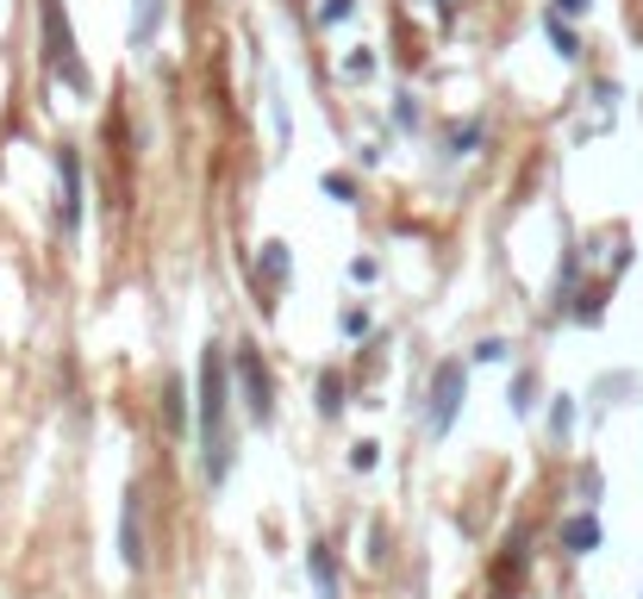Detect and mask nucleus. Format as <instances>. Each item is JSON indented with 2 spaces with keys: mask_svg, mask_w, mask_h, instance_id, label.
Here are the masks:
<instances>
[{
  "mask_svg": "<svg viewBox=\"0 0 643 599\" xmlns=\"http://www.w3.org/2000/svg\"><path fill=\"white\" fill-rule=\"evenodd\" d=\"M225 406H232L225 350H220V344H206V350H201V456H206V481H225V469H232V443H225Z\"/></svg>",
  "mask_w": 643,
  "mask_h": 599,
  "instance_id": "nucleus-1",
  "label": "nucleus"
},
{
  "mask_svg": "<svg viewBox=\"0 0 643 599\" xmlns=\"http://www.w3.org/2000/svg\"><path fill=\"white\" fill-rule=\"evenodd\" d=\"M45 57H50V69L69 76L76 95H88V69H81V57H76V38H69V19H64L57 0H45Z\"/></svg>",
  "mask_w": 643,
  "mask_h": 599,
  "instance_id": "nucleus-2",
  "label": "nucleus"
},
{
  "mask_svg": "<svg viewBox=\"0 0 643 599\" xmlns=\"http://www.w3.org/2000/svg\"><path fill=\"white\" fill-rule=\"evenodd\" d=\"M237 387H244V412H251L256 425H269V419H275V381H269L263 356H256L251 344L237 350Z\"/></svg>",
  "mask_w": 643,
  "mask_h": 599,
  "instance_id": "nucleus-3",
  "label": "nucleus"
},
{
  "mask_svg": "<svg viewBox=\"0 0 643 599\" xmlns=\"http://www.w3.org/2000/svg\"><path fill=\"white\" fill-rule=\"evenodd\" d=\"M462 394H469V369H462V363H438V375H431V438H444V431L456 425Z\"/></svg>",
  "mask_w": 643,
  "mask_h": 599,
  "instance_id": "nucleus-4",
  "label": "nucleus"
},
{
  "mask_svg": "<svg viewBox=\"0 0 643 599\" xmlns=\"http://www.w3.org/2000/svg\"><path fill=\"white\" fill-rule=\"evenodd\" d=\"M57 225H64V237L81 232V157L76 150H57Z\"/></svg>",
  "mask_w": 643,
  "mask_h": 599,
  "instance_id": "nucleus-5",
  "label": "nucleus"
},
{
  "mask_svg": "<svg viewBox=\"0 0 643 599\" xmlns=\"http://www.w3.org/2000/svg\"><path fill=\"white\" fill-rule=\"evenodd\" d=\"M144 493L126 488V500H119V562L126 568H144Z\"/></svg>",
  "mask_w": 643,
  "mask_h": 599,
  "instance_id": "nucleus-6",
  "label": "nucleus"
},
{
  "mask_svg": "<svg viewBox=\"0 0 643 599\" xmlns=\"http://www.w3.org/2000/svg\"><path fill=\"white\" fill-rule=\"evenodd\" d=\"M594 543H600V519H594V512H575V519H563V550L587 556Z\"/></svg>",
  "mask_w": 643,
  "mask_h": 599,
  "instance_id": "nucleus-7",
  "label": "nucleus"
},
{
  "mask_svg": "<svg viewBox=\"0 0 643 599\" xmlns=\"http://www.w3.org/2000/svg\"><path fill=\"white\" fill-rule=\"evenodd\" d=\"M306 575L319 581V599H338V562H331L325 543H313V550H306Z\"/></svg>",
  "mask_w": 643,
  "mask_h": 599,
  "instance_id": "nucleus-8",
  "label": "nucleus"
},
{
  "mask_svg": "<svg viewBox=\"0 0 643 599\" xmlns=\"http://www.w3.org/2000/svg\"><path fill=\"white\" fill-rule=\"evenodd\" d=\"M157 19H163V0H138V13H131V45H150V38H157Z\"/></svg>",
  "mask_w": 643,
  "mask_h": 599,
  "instance_id": "nucleus-9",
  "label": "nucleus"
},
{
  "mask_svg": "<svg viewBox=\"0 0 643 599\" xmlns=\"http://www.w3.org/2000/svg\"><path fill=\"white\" fill-rule=\"evenodd\" d=\"M319 412H325V419H338V412H344V375H338V369H325V375H319Z\"/></svg>",
  "mask_w": 643,
  "mask_h": 599,
  "instance_id": "nucleus-10",
  "label": "nucleus"
},
{
  "mask_svg": "<svg viewBox=\"0 0 643 599\" xmlns=\"http://www.w3.org/2000/svg\"><path fill=\"white\" fill-rule=\"evenodd\" d=\"M256 275H269V282H288V251H282V244H263V256H256Z\"/></svg>",
  "mask_w": 643,
  "mask_h": 599,
  "instance_id": "nucleus-11",
  "label": "nucleus"
},
{
  "mask_svg": "<svg viewBox=\"0 0 643 599\" xmlns=\"http://www.w3.org/2000/svg\"><path fill=\"white\" fill-rule=\"evenodd\" d=\"M544 26H549V45L563 50V57H581V45H575V32H568V26H563V13H549V19H544Z\"/></svg>",
  "mask_w": 643,
  "mask_h": 599,
  "instance_id": "nucleus-12",
  "label": "nucleus"
},
{
  "mask_svg": "<svg viewBox=\"0 0 643 599\" xmlns=\"http://www.w3.org/2000/svg\"><path fill=\"white\" fill-rule=\"evenodd\" d=\"M376 462H381V443H357V450H350V469L357 474H369Z\"/></svg>",
  "mask_w": 643,
  "mask_h": 599,
  "instance_id": "nucleus-13",
  "label": "nucleus"
},
{
  "mask_svg": "<svg viewBox=\"0 0 643 599\" xmlns=\"http://www.w3.org/2000/svg\"><path fill=\"white\" fill-rule=\"evenodd\" d=\"M350 7H357V0H325V7H319V26H338V19H350Z\"/></svg>",
  "mask_w": 643,
  "mask_h": 599,
  "instance_id": "nucleus-14",
  "label": "nucleus"
},
{
  "mask_svg": "<svg viewBox=\"0 0 643 599\" xmlns=\"http://www.w3.org/2000/svg\"><path fill=\"white\" fill-rule=\"evenodd\" d=\"M475 144H481V126H469V131H456V144H450V150H456V157H469Z\"/></svg>",
  "mask_w": 643,
  "mask_h": 599,
  "instance_id": "nucleus-15",
  "label": "nucleus"
},
{
  "mask_svg": "<svg viewBox=\"0 0 643 599\" xmlns=\"http://www.w3.org/2000/svg\"><path fill=\"white\" fill-rule=\"evenodd\" d=\"M344 69H350V76H369V69H376V57H369V50H357V57H344Z\"/></svg>",
  "mask_w": 643,
  "mask_h": 599,
  "instance_id": "nucleus-16",
  "label": "nucleus"
},
{
  "mask_svg": "<svg viewBox=\"0 0 643 599\" xmlns=\"http://www.w3.org/2000/svg\"><path fill=\"white\" fill-rule=\"evenodd\" d=\"M325 194L331 200H350V175H325Z\"/></svg>",
  "mask_w": 643,
  "mask_h": 599,
  "instance_id": "nucleus-17",
  "label": "nucleus"
},
{
  "mask_svg": "<svg viewBox=\"0 0 643 599\" xmlns=\"http://www.w3.org/2000/svg\"><path fill=\"white\" fill-rule=\"evenodd\" d=\"M369 332V313H344V337H362Z\"/></svg>",
  "mask_w": 643,
  "mask_h": 599,
  "instance_id": "nucleus-18",
  "label": "nucleus"
},
{
  "mask_svg": "<svg viewBox=\"0 0 643 599\" xmlns=\"http://www.w3.org/2000/svg\"><path fill=\"white\" fill-rule=\"evenodd\" d=\"M594 0H556V13H587Z\"/></svg>",
  "mask_w": 643,
  "mask_h": 599,
  "instance_id": "nucleus-19",
  "label": "nucleus"
},
{
  "mask_svg": "<svg viewBox=\"0 0 643 599\" xmlns=\"http://www.w3.org/2000/svg\"><path fill=\"white\" fill-rule=\"evenodd\" d=\"M438 7H450V0H438Z\"/></svg>",
  "mask_w": 643,
  "mask_h": 599,
  "instance_id": "nucleus-20",
  "label": "nucleus"
}]
</instances>
